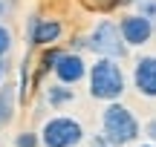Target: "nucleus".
<instances>
[{"label":"nucleus","instance_id":"nucleus-1","mask_svg":"<svg viewBox=\"0 0 156 147\" xmlns=\"http://www.w3.org/2000/svg\"><path fill=\"white\" fill-rule=\"evenodd\" d=\"M87 84H90L87 87L90 98L110 104V101H122L124 90H127V75L116 58H95V63H90Z\"/></svg>","mask_w":156,"mask_h":147},{"label":"nucleus","instance_id":"nucleus-2","mask_svg":"<svg viewBox=\"0 0 156 147\" xmlns=\"http://www.w3.org/2000/svg\"><path fill=\"white\" fill-rule=\"evenodd\" d=\"M101 133L113 142V147H127L142 136V124L127 104L110 101L101 110Z\"/></svg>","mask_w":156,"mask_h":147},{"label":"nucleus","instance_id":"nucleus-3","mask_svg":"<svg viewBox=\"0 0 156 147\" xmlns=\"http://www.w3.org/2000/svg\"><path fill=\"white\" fill-rule=\"evenodd\" d=\"M87 43H90V52H93L95 58H116V61H122L130 52L127 40H124V35H122V26H119L116 20H110V17H101V20L90 29Z\"/></svg>","mask_w":156,"mask_h":147},{"label":"nucleus","instance_id":"nucleus-4","mask_svg":"<svg viewBox=\"0 0 156 147\" xmlns=\"http://www.w3.org/2000/svg\"><path fill=\"white\" fill-rule=\"evenodd\" d=\"M87 138L84 124L73 115H52L41 127V144L44 147H78Z\"/></svg>","mask_w":156,"mask_h":147},{"label":"nucleus","instance_id":"nucleus-5","mask_svg":"<svg viewBox=\"0 0 156 147\" xmlns=\"http://www.w3.org/2000/svg\"><path fill=\"white\" fill-rule=\"evenodd\" d=\"M119 26H122V35H124V40H127L130 49L151 43V38H153V32H156V23L151 20V17L139 15V12H127V15H122V17H119Z\"/></svg>","mask_w":156,"mask_h":147},{"label":"nucleus","instance_id":"nucleus-6","mask_svg":"<svg viewBox=\"0 0 156 147\" xmlns=\"http://www.w3.org/2000/svg\"><path fill=\"white\" fill-rule=\"evenodd\" d=\"M64 35V23L55 20V17H41V15H32L26 23V40L29 46H52L58 43Z\"/></svg>","mask_w":156,"mask_h":147},{"label":"nucleus","instance_id":"nucleus-7","mask_svg":"<svg viewBox=\"0 0 156 147\" xmlns=\"http://www.w3.org/2000/svg\"><path fill=\"white\" fill-rule=\"evenodd\" d=\"M52 75H55V81H61V84L75 87V84H81V81H87L90 63L84 61L81 52H73V49H69V52H61V58H58Z\"/></svg>","mask_w":156,"mask_h":147},{"label":"nucleus","instance_id":"nucleus-8","mask_svg":"<svg viewBox=\"0 0 156 147\" xmlns=\"http://www.w3.org/2000/svg\"><path fill=\"white\" fill-rule=\"evenodd\" d=\"M133 90L142 98H156V55H142L133 63Z\"/></svg>","mask_w":156,"mask_h":147},{"label":"nucleus","instance_id":"nucleus-9","mask_svg":"<svg viewBox=\"0 0 156 147\" xmlns=\"http://www.w3.org/2000/svg\"><path fill=\"white\" fill-rule=\"evenodd\" d=\"M17 95H20L17 84H12V81H3V84H0V127H9L12 121H15Z\"/></svg>","mask_w":156,"mask_h":147},{"label":"nucleus","instance_id":"nucleus-10","mask_svg":"<svg viewBox=\"0 0 156 147\" xmlns=\"http://www.w3.org/2000/svg\"><path fill=\"white\" fill-rule=\"evenodd\" d=\"M46 101H49L52 110H61V107H67V104L75 101V90L67 87V84H61V81H55V84L46 87Z\"/></svg>","mask_w":156,"mask_h":147},{"label":"nucleus","instance_id":"nucleus-11","mask_svg":"<svg viewBox=\"0 0 156 147\" xmlns=\"http://www.w3.org/2000/svg\"><path fill=\"white\" fill-rule=\"evenodd\" d=\"M61 52H64V49H61L58 43L44 46V52H41V67H38V72H35V84H38L46 72H52V69H55V63H58V58H61Z\"/></svg>","mask_w":156,"mask_h":147},{"label":"nucleus","instance_id":"nucleus-12","mask_svg":"<svg viewBox=\"0 0 156 147\" xmlns=\"http://www.w3.org/2000/svg\"><path fill=\"white\" fill-rule=\"evenodd\" d=\"M12 46H15V35L6 23H0V58H9Z\"/></svg>","mask_w":156,"mask_h":147},{"label":"nucleus","instance_id":"nucleus-13","mask_svg":"<svg viewBox=\"0 0 156 147\" xmlns=\"http://www.w3.org/2000/svg\"><path fill=\"white\" fill-rule=\"evenodd\" d=\"M15 147H44L41 144V133H32V130H23L15 136Z\"/></svg>","mask_w":156,"mask_h":147},{"label":"nucleus","instance_id":"nucleus-14","mask_svg":"<svg viewBox=\"0 0 156 147\" xmlns=\"http://www.w3.org/2000/svg\"><path fill=\"white\" fill-rule=\"evenodd\" d=\"M29 81H32V75H29V58H23V63H20V84H17V90H20L23 98H26V92H29Z\"/></svg>","mask_w":156,"mask_h":147},{"label":"nucleus","instance_id":"nucleus-15","mask_svg":"<svg viewBox=\"0 0 156 147\" xmlns=\"http://www.w3.org/2000/svg\"><path fill=\"white\" fill-rule=\"evenodd\" d=\"M133 6H136V12H139V15L151 17V20L156 23V0H139V3H133Z\"/></svg>","mask_w":156,"mask_h":147},{"label":"nucleus","instance_id":"nucleus-16","mask_svg":"<svg viewBox=\"0 0 156 147\" xmlns=\"http://www.w3.org/2000/svg\"><path fill=\"white\" fill-rule=\"evenodd\" d=\"M142 136H145L147 142L156 144V115H153V118H147L145 124H142Z\"/></svg>","mask_w":156,"mask_h":147},{"label":"nucleus","instance_id":"nucleus-17","mask_svg":"<svg viewBox=\"0 0 156 147\" xmlns=\"http://www.w3.org/2000/svg\"><path fill=\"white\" fill-rule=\"evenodd\" d=\"M90 144H93V147H113V142L104 136V133H95V136H90Z\"/></svg>","mask_w":156,"mask_h":147},{"label":"nucleus","instance_id":"nucleus-18","mask_svg":"<svg viewBox=\"0 0 156 147\" xmlns=\"http://www.w3.org/2000/svg\"><path fill=\"white\" fill-rule=\"evenodd\" d=\"M73 52H90V43H87V35H81V38H75L73 40Z\"/></svg>","mask_w":156,"mask_h":147},{"label":"nucleus","instance_id":"nucleus-19","mask_svg":"<svg viewBox=\"0 0 156 147\" xmlns=\"http://www.w3.org/2000/svg\"><path fill=\"white\" fill-rule=\"evenodd\" d=\"M9 9H12V6H9V0H0V23L9 17Z\"/></svg>","mask_w":156,"mask_h":147},{"label":"nucleus","instance_id":"nucleus-20","mask_svg":"<svg viewBox=\"0 0 156 147\" xmlns=\"http://www.w3.org/2000/svg\"><path fill=\"white\" fill-rule=\"evenodd\" d=\"M6 72H9V63H6V58H0V84L6 81Z\"/></svg>","mask_w":156,"mask_h":147},{"label":"nucleus","instance_id":"nucleus-21","mask_svg":"<svg viewBox=\"0 0 156 147\" xmlns=\"http://www.w3.org/2000/svg\"><path fill=\"white\" fill-rule=\"evenodd\" d=\"M133 3H139V0H119V6H133Z\"/></svg>","mask_w":156,"mask_h":147},{"label":"nucleus","instance_id":"nucleus-22","mask_svg":"<svg viewBox=\"0 0 156 147\" xmlns=\"http://www.w3.org/2000/svg\"><path fill=\"white\" fill-rule=\"evenodd\" d=\"M136 147H156L153 142H147V138H145V142H142V144H136Z\"/></svg>","mask_w":156,"mask_h":147}]
</instances>
